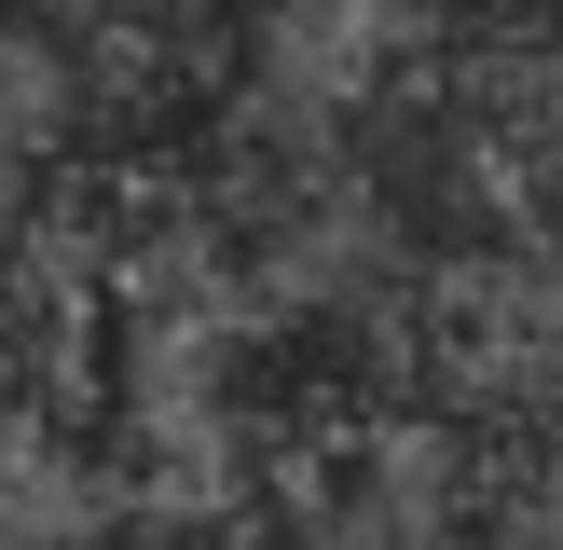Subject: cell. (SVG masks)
<instances>
[{
    "label": "cell",
    "instance_id": "1",
    "mask_svg": "<svg viewBox=\"0 0 563 550\" xmlns=\"http://www.w3.org/2000/svg\"><path fill=\"white\" fill-rule=\"evenodd\" d=\"M110 14H137V28H192V42H247L275 0H110Z\"/></svg>",
    "mask_w": 563,
    "mask_h": 550
}]
</instances>
